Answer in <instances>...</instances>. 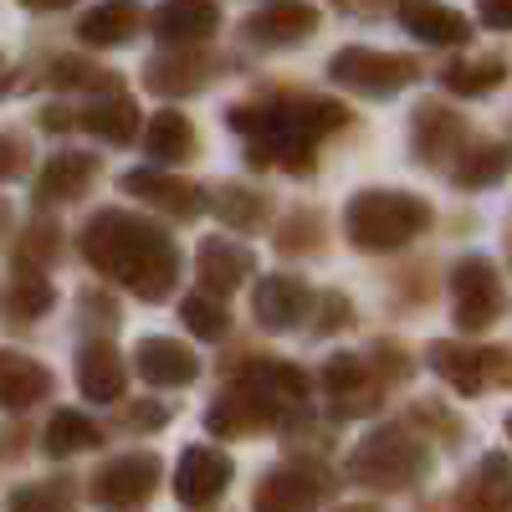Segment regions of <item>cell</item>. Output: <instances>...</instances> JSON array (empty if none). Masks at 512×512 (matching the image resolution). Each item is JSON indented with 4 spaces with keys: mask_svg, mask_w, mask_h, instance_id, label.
<instances>
[{
    "mask_svg": "<svg viewBox=\"0 0 512 512\" xmlns=\"http://www.w3.org/2000/svg\"><path fill=\"white\" fill-rule=\"evenodd\" d=\"M82 251L88 262L108 277H118L123 287H134L139 297L159 303V297L175 292V277H180V251L169 246V236L128 210H103L93 216L88 236H82Z\"/></svg>",
    "mask_w": 512,
    "mask_h": 512,
    "instance_id": "cell-1",
    "label": "cell"
},
{
    "mask_svg": "<svg viewBox=\"0 0 512 512\" xmlns=\"http://www.w3.org/2000/svg\"><path fill=\"white\" fill-rule=\"evenodd\" d=\"M431 226V205L405 190H364L344 210V231L359 251H395Z\"/></svg>",
    "mask_w": 512,
    "mask_h": 512,
    "instance_id": "cell-2",
    "label": "cell"
},
{
    "mask_svg": "<svg viewBox=\"0 0 512 512\" xmlns=\"http://www.w3.org/2000/svg\"><path fill=\"white\" fill-rule=\"evenodd\" d=\"M425 472V451L405 431H379L349 456V477L369 487H405Z\"/></svg>",
    "mask_w": 512,
    "mask_h": 512,
    "instance_id": "cell-3",
    "label": "cell"
},
{
    "mask_svg": "<svg viewBox=\"0 0 512 512\" xmlns=\"http://www.w3.org/2000/svg\"><path fill=\"white\" fill-rule=\"evenodd\" d=\"M328 77L333 82H344V88L354 93H400L410 88V82L420 77V67L410 57H395V52H369V47H349V52H338L328 62Z\"/></svg>",
    "mask_w": 512,
    "mask_h": 512,
    "instance_id": "cell-4",
    "label": "cell"
},
{
    "mask_svg": "<svg viewBox=\"0 0 512 512\" xmlns=\"http://www.w3.org/2000/svg\"><path fill=\"white\" fill-rule=\"evenodd\" d=\"M451 292H456V323H461V333H482V328L497 323V313H502V282H497L487 256H466V262L456 267V277H451Z\"/></svg>",
    "mask_w": 512,
    "mask_h": 512,
    "instance_id": "cell-5",
    "label": "cell"
},
{
    "mask_svg": "<svg viewBox=\"0 0 512 512\" xmlns=\"http://www.w3.org/2000/svg\"><path fill=\"white\" fill-rule=\"evenodd\" d=\"M154 482H159V456L154 451H128V456H118V461L103 466L93 492L108 507H139V502H149Z\"/></svg>",
    "mask_w": 512,
    "mask_h": 512,
    "instance_id": "cell-6",
    "label": "cell"
},
{
    "mask_svg": "<svg viewBox=\"0 0 512 512\" xmlns=\"http://www.w3.org/2000/svg\"><path fill=\"white\" fill-rule=\"evenodd\" d=\"M425 359H431V369L441 374V379H451L461 395H477L482 384H487V374H512V359H507V349H487V354H477V349H461V344H431L425 349Z\"/></svg>",
    "mask_w": 512,
    "mask_h": 512,
    "instance_id": "cell-7",
    "label": "cell"
},
{
    "mask_svg": "<svg viewBox=\"0 0 512 512\" xmlns=\"http://www.w3.org/2000/svg\"><path fill=\"white\" fill-rule=\"evenodd\" d=\"M308 303H313V292L297 282V277H287V272L262 277V287L251 292L256 323H262L267 333H287V328H297V323L308 318Z\"/></svg>",
    "mask_w": 512,
    "mask_h": 512,
    "instance_id": "cell-8",
    "label": "cell"
},
{
    "mask_svg": "<svg viewBox=\"0 0 512 512\" xmlns=\"http://www.w3.org/2000/svg\"><path fill=\"white\" fill-rule=\"evenodd\" d=\"M226 487H231V456L210 451V446H190V451L180 456V466H175V492H180V502L205 507V502H216Z\"/></svg>",
    "mask_w": 512,
    "mask_h": 512,
    "instance_id": "cell-9",
    "label": "cell"
},
{
    "mask_svg": "<svg viewBox=\"0 0 512 512\" xmlns=\"http://www.w3.org/2000/svg\"><path fill=\"white\" fill-rule=\"evenodd\" d=\"M246 31H251V41H262V47H292V41L318 31V11L303 6V0H272V6H262L246 21Z\"/></svg>",
    "mask_w": 512,
    "mask_h": 512,
    "instance_id": "cell-10",
    "label": "cell"
},
{
    "mask_svg": "<svg viewBox=\"0 0 512 512\" xmlns=\"http://www.w3.org/2000/svg\"><path fill=\"white\" fill-rule=\"evenodd\" d=\"M328 497V477L318 466H277L256 487V507H308Z\"/></svg>",
    "mask_w": 512,
    "mask_h": 512,
    "instance_id": "cell-11",
    "label": "cell"
},
{
    "mask_svg": "<svg viewBox=\"0 0 512 512\" xmlns=\"http://www.w3.org/2000/svg\"><path fill=\"white\" fill-rule=\"evenodd\" d=\"M400 26L410 36H420L425 47H461V41L472 36L466 16L451 11V6H436V0H405V6H400Z\"/></svg>",
    "mask_w": 512,
    "mask_h": 512,
    "instance_id": "cell-12",
    "label": "cell"
},
{
    "mask_svg": "<svg viewBox=\"0 0 512 512\" xmlns=\"http://www.w3.org/2000/svg\"><path fill=\"white\" fill-rule=\"evenodd\" d=\"M123 190L134 195V200H144V205H159L164 216H185V221L200 216V205H205V195L195 185L154 175V169H134V175H123Z\"/></svg>",
    "mask_w": 512,
    "mask_h": 512,
    "instance_id": "cell-13",
    "label": "cell"
},
{
    "mask_svg": "<svg viewBox=\"0 0 512 512\" xmlns=\"http://www.w3.org/2000/svg\"><path fill=\"white\" fill-rule=\"evenodd\" d=\"M139 374L154 390H175V384H190L200 374V359L180 344V338H144L139 344Z\"/></svg>",
    "mask_w": 512,
    "mask_h": 512,
    "instance_id": "cell-14",
    "label": "cell"
},
{
    "mask_svg": "<svg viewBox=\"0 0 512 512\" xmlns=\"http://www.w3.org/2000/svg\"><path fill=\"white\" fill-rule=\"evenodd\" d=\"M216 26H221L216 0H164L159 16H154V31H159L164 41H180V47H190V41H205Z\"/></svg>",
    "mask_w": 512,
    "mask_h": 512,
    "instance_id": "cell-15",
    "label": "cell"
},
{
    "mask_svg": "<svg viewBox=\"0 0 512 512\" xmlns=\"http://www.w3.org/2000/svg\"><path fill=\"white\" fill-rule=\"evenodd\" d=\"M41 395H52V374L41 369L36 359H26V354H6V349H0V405L26 410Z\"/></svg>",
    "mask_w": 512,
    "mask_h": 512,
    "instance_id": "cell-16",
    "label": "cell"
},
{
    "mask_svg": "<svg viewBox=\"0 0 512 512\" xmlns=\"http://www.w3.org/2000/svg\"><path fill=\"white\" fill-rule=\"evenodd\" d=\"M144 11H139V0H103L98 11H88L77 21V36L88 41V47H118V41H128L139 31Z\"/></svg>",
    "mask_w": 512,
    "mask_h": 512,
    "instance_id": "cell-17",
    "label": "cell"
},
{
    "mask_svg": "<svg viewBox=\"0 0 512 512\" xmlns=\"http://www.w3.org/2000/svg\"><path fill=\"white\" fill-rule=\"evenodd\" d=\"M123 359L108 349V344H88L77 354V384H82V395L88 400H98V405H108V400H118L123 395Z\"/></svg>",
    "mask_w": 512,
    "mask_h": 512,
    "instance_id": "cell-18",
    "label": "cell"
},
{
    "mask_svg": "<svg viewBox=\"0 0 512 512\" xmlns=\"http://www.w3.org/2000/svg\"><path fill=\"white\" fill-rule=\"evenodd\" d=\"M246 272H251V251L246 246H236V241H205L200 246V282L210 287V292H236L241 282H246Z\"/></svg>",
    "mask_w": 512,
    "mask_h": 512,
    "instance_id": "cell-19",
    "label": "cell"
},
{
    "mask_svg": "<svg viewBox=\"0 0 512 512\" xmlns=\"http://www.w3.org/2000/svg\"><path fill=\"white\" fill-rule=\"evenodd\" d=\"M93 169H98L93 154H57L47 169H41L36 200H41V205H52V200H72V195H82V185L93 180Z\"/></svg>",
    "mask_w": 512,
    "mask_h": 512,
    "instance_id": "cell-20",
    "label": "cell"
},
{
    "mask_svg": "<svg viewBox=\"0 0 512 512\" xmlns=\"http://www.w3.org/2000/svg\"><path fill=\"white\" fill-rule=\"evenodd\" d=\"M144 149L154 159H190L195 154V123L185 113H175V108L154 113L149 128H144Z\"/></svg>",
    "mask_w": 512,
    "mask_h": 512,
    "instance_id": "cell-21",
    "label": "cell"
},
{
    "mask_svg": "<svg viewBox=\"0 0 512 512\" xmlns=\"http://www.w3.org/2000/svg\"><path fill=\"white\" fill-rule=\"evenodd\" d=\"M205 77H210V62L205 57H154L149 72H144V82H149L154 93H164V98L205 88Z\"/></svg>",
    "mask_w": 512,
    "mask_h": 512,
    "instance_id": "cell-22",
    "label": "cell"
},
{
    "mask_svg": "<svg viewBox=\"0 0 512 512\" xmlns=\"http://www.w3.org/2000/svg\"><path fill=\"white\" fill-rule=\"evenodd\" d=\"M88 134H98V139H113V144H128L139 134V108L128 103V98H108V103H98V108H88L77 118Z\"/></svg>",
    "mask_w": 512,
    "mask_h": 512,
    "instance_id": "cell-23",
    "label": "cell"
},
{
    "mask_svg": "<svg viewBox=\"0 0 512 512\" xmlns=\"http://www.w3.org/2000/svg\"><path fill=\"white\" fill-rule=\"evenodd\" d=\"M98 441H103V436H98V425H93L88 415H77V410H57L52 425H47V451H52V456L88 451V446H98Z\"/></svg>",
    "mask_w": 512,
    "mask_h": 512,
    "instance_id": "cell-24",
    "label": "cell"
},
{
    "mask_svg": "<svg viewBox=\"0 0 512 512\" xmlns=\"http://www.w3.org/2000/svg\"><path fill=\"white\" fill-rule=\"evenodd\" d=\"M507 169H512V149H502V144H487V149H472V154H466V164L456 169V180H461L466 190H482V185L502 180Z\"/></svg>",
    "mask_w": 512,
    "mask_h": 512,
    "instance_id": "cell-25",
    "label": "cell"
},
{
    "mask_svg": "<svg viewBox=\"0 0 512 512\" xmlns=\"http://www.w3.org/2000/svg\"><path fill=\"white\" fill-rule=\"evenodd\" d=\"M502 77H507V67H502V62H492V57H487V62H472V67L461 62V67H446V88L472 98V93H492Z\"/></svg>",
    "mask_w": 512,
    "mask_h": 512,
    "instance_id": "cell-26",
    "label": "cell"
},
{
    "mask_svg": "<svg viewBox=\"0 0 512 512\" xmlns=\"http://www.w3.org/2000/svg\"><path fill=\"white\" fill-rule=\"evenodd\" d=\"M180 318H185V328L200 333V338H221V333H226V308L216 303V297H205V292L185 297V303H180Z\"/></svg>",
    "mask_w": 512,
    "mask_h": 512,
    "instance_id": "cell-27",
    "label": "cell"
},
{
    "mask_svg": "<svg viewBox=\"0 0 512 512\" xmlns=\"http://www.w3.org/2000/svg\"><path fill=\"white\" fill-rule=\"evenodd\" d=\"M216 205H221V221H231V226H251V221L267 216V200L241 190V185H221V200Z\"/></svg>",
    "mask_w": 512,
    "mask_h": 512,
    "instance_id": "cell-28",
    "label": "cell"
},
{
    "mask_svg": "<svg viewBox=\"0 0 512 512\" xmlns=\"http://www.w3.org/2000/svg\"><path fill=\"white\" fill-rule=\"evenodd\" d=\"M11 308L16 313H26V318H36V313H47L52 308V287L41 282V277H16V287H11Z\"/></svg>",
    "mask_w": 512,
    "mask_h": 512,
    "instance_id": "cell-29",
    "label": "cell"
},
{
    "mask_svg": "<svg viewBox=\"0 0 512 512\" xmlns=\"http://www.w3.org/2000/svg\"><path fill=\"white\" fill-rule=\"evenodd\" d=\"M472 502H512V477H507L502 456L482 461V492H472Z\"/></svg>",
    "mask_w": 512,
    "mask_h": 512,
    "instance_id": "cell-30",
    "label": "cell"
},
{
    "mask_svg": "<svg viewBox=\"0 0 512 512\" xmlns=\"http://www.w3.org/2000/svg\"><path fill=\"white\" fill-rule=\"evenodd\" d=\"M72 502V487L57 482V487H21L11 492V507H67Z\"/></svg>",
    "mask_w": 512,
    "mask_h": 512,
    "instance_id": "cell-31",
    "label": "cell"
},
{
    "mask_svg": "<svg viewBox=\"0 0 512 512\" xmlns=\"http://www.w3.org/2000/svg\"><path fill=\"white\" fill-rule=\"evenodd\" d=\"M477 16L497 31H512V0H477Z\"/></svg>",
    "mask_w": 512,
    "mask_h": 512,
    "instance_id": "cell-32",
    "label": "cell"
},
{
    "mask_svg": "<svg viewBox=\"0 0 512 512\" xmlns=\"http://www.w3.org/2000/svg\"><path fill=\"white\" fill-rule=\"evenodd\" d=\"M16 169H21V144L0 134V180H11Z\"/></svg>",
    "mask_w": 512,
    "mask_h": 512,
    "instance_id": "cell-33",
    "label": "cell"
},
{
    "mask_svg": "<svg viewBox=\"0 0 512 512\" xmlns=\"http://www.w3.org/2000/svg\"><path fill=\"white\" fill-rule=\"evenodd\" d=\"M128 420H134V425H159L164 410L159 405H134V410H128Z\"/></svg>",
    "mask_w": 512,
    "mask_h": 512,
    "instance_id": "cell-34",
    "label": "cell"
},
{
    "mask_svg": "<svg viewBox=\"0 0 512 512\" xmlns=\"http://www.w3.org/2000/svg\"><path fill=\"white\" fill-rule=\"evenodd\" d=\"M21 6H31V11H62V6H72V0H21Z\"/></svg>",
    "mask_w": 512,
    "mask_h": 512,
    "instance_id": "cell-35",
    "label": "cell"
},
{
    "mask_svg": "<svg viewBox=\"0 0 512 512\" xmlns=\"http://www.w3.org/2000/svg\"><path fill=\"white\" fill-rule=\"evenodd\" d=\"M0 67H6V62H0Z\"/></svg>",
    "mask_w": 512,
    "mask_h": 512,
    "instance_id": "cell-36",
    "label": "cell"
}]
</instances>
